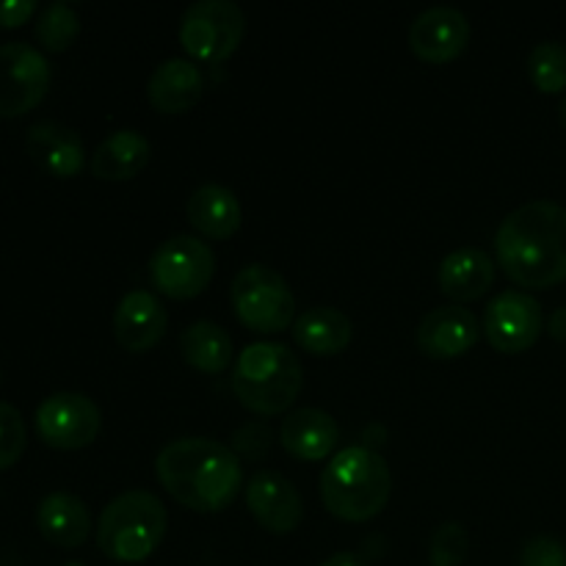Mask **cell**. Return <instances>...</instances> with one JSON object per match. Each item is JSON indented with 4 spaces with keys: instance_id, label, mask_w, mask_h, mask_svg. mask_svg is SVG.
I'll list each match as a JSON object with an SVG mask.
<instances>
[{
    "instance_id": "1",
    "label": "cell",
    "mask_w": 566,
    "mask_h": 566,
    "mask_svg": "<svg viewBox=\"0 0 566 566\" xmlns=\"http://www.w3.org/2000/svg\"><path fill=\"white\" fill-rule=\"evenodd\" d=\"M495 258L503 274L520 287L545 291L566 280V208L534 199L501 221Z\"/></svg>"
},
{
    "instance_id": "31",
    "label": "cell",
    "mask_w": 566,
    "mask_h": 566,
    "mask_svg": "<svg viewBox=\"0 0 566 566\" xmlns=\"http://www.w3.org/2000/svg\"><path fill=\"white\" fill-rule=\"evenodd\" d=\"M551 335L556 337V340H566V307L556 310V313L551 315Z\"/></svg>"
},
{
    "instance_id": "2",
    "label": "cell",
    "mask_w": 566,
    "mask_h": 566,
    "mask_svg": "<svg viewBox=\"0 0 566 566\" xmlns=\"http://www.w3.org/2000/svg\"><path fill=\"white\" fill-rule=\"evenodd\" d=\"M160 486L191 512H224L241 495V457L210 437H180L155 457Z\"/></svg>"
},
{
    "instance_id": "28",
    "label": "cell",
    "mask_w": 566,
    "mask_h": 566,
    "mask_svg": "<svg viewBox=\"0 0 566 566\" xmlns=\"http://www.w3.org/2000/svg\"><path fill=\"white\" fill-rule=\"evenodd\" d=\"M431 564L459 566L468 556V531L462 523H446L431 536Z\"/></svg>"
},
{
    "instance_id": "12",
    "label": "cell",
    "mask_w": 566,
    "mask_h": 566,
    "mask_svg": "<svg viewBox=\"0 0 566 566\" xmlns=\"http://www.w3.org/2000/svg\"><path fill=\"white\" fill-rule=\"evenodd\" d=\"M470 20L457 6H431L409 28V50L429 64H448L468 50Z\"/></svg>"
},
{
    "instance_id": "32",
    "label": "cell",
    "mask_w": 566,
    "mask_h": 566,
    "mask_svg": "<svg viewBox=\"0 0 566 566\" xmlns=\"http://www.w3.org/2000/svg\"><path fill=\"white\" fill-rule=\"evenodd\" d=\"M318 566H365V564L359 562V558L354 556V553H337V556L326 558V562L318 564Z\"/></svg>"
},
{
    "instance_id": "11",
    "label": "cell",
    "mask_w": 566,
    "mask_h": 566,
    "mask_svg": "<svg viewBox=\"0 0 566 566\" xmlns=\"http://www.w3.org/2000/svg\"><path fill=\"white\" fill-rule=\"evenodd\" d=\"M545 329L542 304L525 291H503L490 298L484 313V335L501 354H523Z\"/></svg>"
},
{
    "instance_id": "13",
    "label": "cell",
    "mask_w": 566,
    "mask_h": 566,
    "mask_svg": "<svg viewBox=\"0 0 566 566\" xmlns=\"http://www.w3.org/2000/svg\"><path fill=\"white\" fill-rule=\"evenodd\" d=\"M247 506L269 534L285 536L302 525L304 501L291 479L276 470H260L247 484Z\"/></svg>"
},
{
    "instance_id": "14",
    "label": "cell",
    "mask_w": 566,
    "mask_h": 566,
    "mask_svg": "<svg viewBox=\"0 0 566 566\" xmlns=\"http://www.w3.org/2000/svg\"><path fill=\"white\" fill-rule=\"evenodd\" d=\"M481 324L462 304H446L423 315L415 340L429 359H457L479 343Z\"/></svg>"
},
{
    "instance_id": "10",
    "label": "cell",
    "mask_w": 566,
    "mask_h": 566,
    "mask_svg": "<svg viewBox=\"0 0 566 566\" xmlns=\"http://www.w3.org/2000/svg\"><path fill=\"white\" fill-rule=\"evenodd\" d=\"M50 88V61L28 42L0 44V116H22L36 108Z\"/></svg>"
},
{
    "instance_id": "24",
    "label": "cell",
    "mask_w": 566,
    "mask_h": 566,
    "mask_svg": "<svg viewBox=\"0 0 566 566\" xmlns=\"http://www.w3.org/2000/svg\"><path fill=\"white\" fill-rule=\"evenodd\" d=\"M180 354L199 374L219 376L230 368L232 357H235V343L224 326L213 324V321H193L182 329Z\"/></svg>"
},
{
    "instance_id": "26",
    "label": "cell",
    "mask_w": 566,
    "mask_h": 566,
    "mask_svg": "<svg viewBox=\"0 0 566 566\" xmlns=\"http://www.w3.org/2000/svg\"><path fill=\"white\" fill-rule=\"evenodd\" d=\"M528 77L542 94H562L566 88V48L562 42H539L528 53Z\"/></svg>"
},
{
    "instance_id": "22",
    "label": "cell",
    "mask_w": 566,
    "mask_h": 566,
    "mask_svg": "<svg viewBox=\"0 0 566 566\" xmlns=\"http://www.w3.org/2000/svg\"><path fill=\"white\" fill-rule=\"evenodd\" d=\"M188 221L199 235L210 241H227L241 230L243 210L235 193L219 182H205L188 199Z\"/></svg>"
},
{
    "instance_id": "21",
    "label": "cell",
    "mask_w": 566,
    "mask_h": 566,
    "mask_svg": "<svg viewBox=\"0 0 566 566\" xmlns=\"http://www.w3.org/2000/svg\"><path fill=\"white\" fill-rule=\"evenodd\" d=\"M36 528L50 545L75 551L92 534V514L86 503L72 492H50L36 509Z\"/></svg>"
},
{
    "instance_id": "23",
    "label": "cell",
    "mask_w": 566,
    "mask_h": 566,
    "mask_svg": "<svg viewBox=\"0 0 566 566\" xmlns=\"http://www.w3.org/2000/svg\"><path fill=\"white\" fill-rule=\"evenodd\" d=\"M291 335L296 346L313 357H335L352 346L354 324L337 307H310L302 315H296Z\"/></svg>"
},
{
    "instance_id": "33",
    "label": "cell",
    "mask_w": 566,
    "mask_h": 566,
    "mask_svg": "<svg viewBox=\"0 0 566 566\" xmlns=\"http://www.w3.org/2000/svg\"><path fill=\"white\" fill-rule=\"evenodd\" d=\"M558 119H562V125L566 127V94H564L562 105H558Z\"/></svg>"
},
{
    "instance_id": "7",
    "label": "cell",
    "mask_w": 566,
    "mask_h": 566,
    "mask_svg": "<svg viewBox=\"0 0 566 566\" xmlns=\"http://www.w3.org/2000/svg\"><path fill=\"white\" fill-rule=\"evenodd\" d=\"M216 276V252L197 235H175L158 243L149 258V280L164 296L186 302L208 291Z\"/></svg>"
},
{
    "instance_id": "27",
    "label": "cell",
    "mask_w": 566,
    "mask_h": 566,
    "mask_svg": "<svg viewBox=\"0 0 566 566\" xmlns=\"http://www.w3.org/2000/svg\"><path fill=\"white\" fill-rule=\"evenodd\" d=\"M28 446V429L20 409L0 401V470H9L20 462Z\"/></svg>"
},
{
    "instance_id": "17",
    "label": "cell",
    "mask_w": 566,
    "mask_h": 566,
    "mask_svg": "<svg viewBox=\"0 0 566 566\" xmlns=\"http://www.w3.org/2000/svg\"><path fill=\"white\" fill-rule=\"evenodd\" d=\"M280 442L291 457L302 459V462H324L340 442V429L324 409L302 407L285 415Z\"/></svg>"
},
{
    "instance_id": "8",
    "label": "cell",
    "mask_w": 566,
    "mask_h": 566,
    "mask_svg": "<svg viewBox=\"0 0 566 566\" xmlns=\"http://www.w3.org/2000/svg\"><path fill=\"white\" fill-rule=\"evenodd\" d=\"M243 33L247 14L241 6L232 0H197L182 11L177 39L193 61L216 64L235 53Z\"/></svg>"
},
{
    "instance_id": "20",
    "label": "cell",
    "mask_w": 566,
    "mask_h": 566,
    "mask_svg": "<svg viewBox=\"0 0 566 566\" xmlns=\"http://www.w3.org/2000/svg\"><path fill=\"white\" fill-rule=\"evenodd\" d=\"M153 158V144L144 133L133 127H122L105 136L92 153L88 169L97 180L105 182H125L136 177Z\"/></svg>"
},
{
    "instance_id": "29",
    "label": "cell",
    "mask_w": 566,
    "mask_h": 566,
    "mask_svg": "<svg viewBox=\"0 0 566 566\" xmlns=\"http://www.w3.org/2000/svg\"><path fill=\"white\" fill-rule=\"evenodd\" d=\"M520 566H566V545L556 536H534L523 545Z\"/></svg>"
},
{
    "instance_id": "19",
    "label": "cell",
    "mask_w": 566,
    "mask_h": 566,
    "mask_svg": "<svg viewBox=\"0 0 566 566\" xmlns=\"http://www.w3.org/2000/svg\"><path fill=\"white\" fill-rule=\"evenodd\" d=\"M437 282L453 302H475L495 282V260L479 247H459L442 258Z\"/></svg>"
},
{
    "instance_id": "18",
    "label": "cell",
    "mask_w": 566,
    "mask_h": 566,
    "mask_svg": "<svg viewBox=\"0 0 566 566\" xmlns=\"http://www.w3.org/2000/svg\"><path fill=\"white\" fill-rule=\"evenodd\" d=\"M205 75L191 59H166L147 81V99L160 114H186L202 99Z\"/></svg>"
},
{
    "instance_id": "25",
    "label": "cell",
    "mask_w": 566,
    "mask_h": 566,
    "mask_svg": "<svg viewBox=\"0 0 566 566\" xmlns=\"http://www.w3.org/2000/svg\"><path fill=\"white\" fill-rule=\"evenodd\" d=\"M33 33L48 53H64L75 44L77 33H81V17H77L75 6L55 0L39 11Z\"/></svg>"
},
{
    "instance_id": "4",
    "label": "cell",
    "mask_w": 566,
    "mask_h": 566,
    "mask_svg": "<svg viewBox=\"0 0 566 566\" xmlns=\"http://www.w3.org/2000/svg\"><path fill=\"white\" fill-rule=\"evenodd\" d=\"M304 387L302 359L276 340L249 343L232 368V390L254 415H282L296 403Z\"/></svg>"
},
{
    "instance_id": "15",
    "label": "cell",
    "mask_w": 566,
    "mask_h": 566,
    "mask_svg": "<svg viewBox=\"0 0 566 566\" xmlns=\"http://www.w3.org/2000/svg\"><path fill=\"white\" fill-rule=\"evenodd\" d=\"M169 315H166L164 302L153 291L125 293L114 310V335L125 352L144 354L158 346L160 337L166 335Z\"/></svg>"
},
{
    "instance_id": "30",
    "label": "cell",
    "mask_w": 566,
    "mask_h": 566,
    "mask_svg": "<svg viewBox=\"0 0 566 566\" xmlns=\"http://www.w3.org/2000/svg\"><path fill=\"white\" fill-rule=\"evenodd\" d=\"M36 9V0H0V28L25 25Z\"/></svg>"
},
{
    "instance_id": "34",
    "label": "cell",
    "mask_w": 566,
    "mask_h": 566,
    "mask_svg": "<svg viewBox=\"0 0 566 566\" xmlns=\"http://www.w3.org/2000/svg\"><path fill=\"white\" fill-rule=\"evenodd\" d=\"M64 566H86V564H81V562H70V564H64Z\"/></svg>"
},
{
    "instance_id": "3",
    "label": "cell",
    "mask_w": 566,
    "mask_h": 566,
    "mask_svg": "<svg viewBox=\"0 0 566 566\" xmlns=\"http://www.w3.org/2000/svg\"><path fill=\"white\" fill-rule=\"evenodd\" d=\"M390 495V464L374 448H343L321 473V501L343 523H368L379 517Z\"/></svg>"
},
{
    "instance_id": "9",
    "label": "cell",
    "mask_w": 566,
    "mask_h": 566,
    "mask_svg": "<svg viewBox=\"0 0 566 566\" xmlns=\"http://www.w3.org/2000/svg\"><path fill=\"white\" fill-rule=\"evenodd\" d=\"M36 434L55 451H81L99 434L103 412L83 392H53L36 407Z\"/></svg>"
},
{
    "instance_id": "16",
    "label": "cell",
    "mask_w": 566,
    "mask_h": 566,
    "mask_svg": "<svg viewBox=\"0 0 566 566\" xmlns=\"http://www.w3.org/2000/svg\"><path fill=\"white\" fill-rule=\"evenodd\" d=\"M28 155L42 166L48 175L70 180V177L81 175L86 166V147L75 127L61 125V122L44 119L31 125L25 138Z\"/></svg>"
},
{
    "instance_id": "5",
    "label": "cell",
    "mask_w": 566,
    "mask_h": 566,
    "mask_svg": "<svg viewBox=\"0 0 566 566\" xmlns=\"http://www.w3.org/2000/svg\"><path fill=\"white\" fill-rule=\"evenodd\" d=\"M164 501L149 490H127L103 509L97 520V547L116 564H142L166 536Z\"/></svg>"
},
{
    "instance_id": "6",
    "label": "cell",
    "mask_w": 566,
    "mask_h": 566,
    "mask_svg": "<svg viewBox=\"0 0 566 566\" xmlns=\"http://www.w3.org/2000/svg\"><path fill=\"white\" fill-rule=\"evenodd\" d=\"M230 302L235 318L258 335H280L296 321V296L276 269L249 263L232 276Z\"/></svg>"
}]
</instances>
